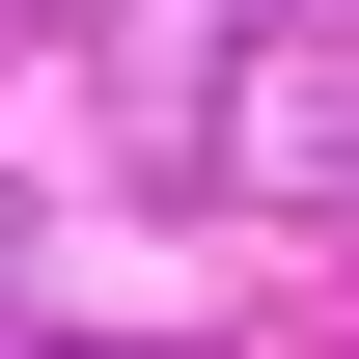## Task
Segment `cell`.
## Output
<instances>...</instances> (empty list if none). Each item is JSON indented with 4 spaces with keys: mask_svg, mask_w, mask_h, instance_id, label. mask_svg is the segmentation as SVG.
<instances>
[{
    "mask_svg": "<svg viewBox=\"0 0 359 359\" xmlns=\"http://www.w3.org/2000/svg\"><path fill=\"white\" fill-rule=\"evenodd\" d=\"M83 359H111V332H83Z\"/></svg>",
    "mask_w": 359,
    "mask_h": 359,
    "instance_id": "6da1fadb",
    "label": "cell"
}]
</instances>
